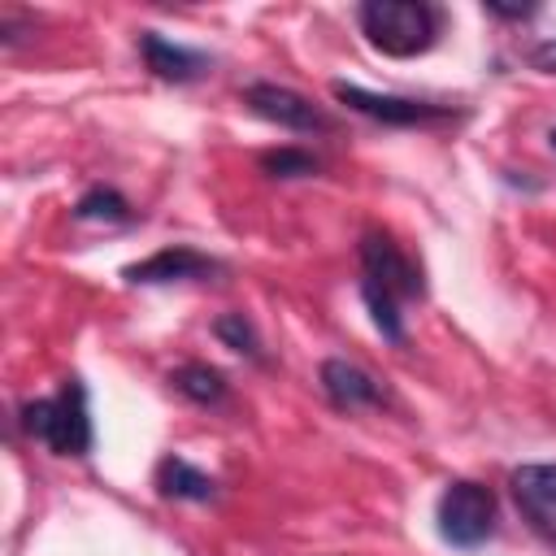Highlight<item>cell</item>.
Returning a JSON list of instances; mask_svg holds the SVG:
<instances>
[{"mask_svg":"<svg viewBox=\"0 0 556 556\" xmlns=\"http://www.w3.org/2000/svg\"><path fill=\"white\" fill-rule=\"evenodd\" d=\"M217 269H222V265H217L213 256H204V252H195V248H187V243H169V248H161V252H152V256L126 265L122 278H126V282H139V287H161V282L204 278V274H217Z\"/></svg>","mask_w":556,"mask_h":556,"instance_id":"obj_8","label":"cell"},{"mask_svg":"<svg viewBox=\"0 0 556 556\" xmlns=\"http://www.w3.org/2000/svg\"><path fill=\"white\" fill-rule=\"evenodd\" d=\"M330 96L339 104H348L352 113H365L382 126H430V122H447L452 109L447 104H430V100H413V96H387V91H365L356 83H330Z\"/></svg>","mask_w":556,"mask_h":556,"instance_id":"obj_6","label":"cell"},{"mask_svg":"<svg viewBox=\"0 0 556 556\" xmlns=\"http://www.w3.org/2000/svg\"><path fill=\"white\" fill-rule=\"evenodd\" d=\"M526 65L539 70V74H556V39H543L526 52Z\"/></svg>","mask_w":556,"mask_h":556,"instance_id":"obj_16","label":"cell"},{"mask_svg":"<svg viewBox=\"0 0 556 556\" xmlns=\"http://www.w3.org/2000/svg\"><path fill=\"white\" fill-rule=\"evenodd\" d=\"M169 382H174V391L187 395L191 404H222V400H226V374L213 369V365H204V361L178 365V369L169 374Z\"/></svg>","mask_w":556,"mask_h":556,"instance_id":"obj_12","label":"cell"},{"mask_svg":"<svg viewBox=\"0 0 556 556\" xmlns=\"http://www.w3.org/2000/svg\"><path fill=\"white\" fill-rule=\"evenodd\" d=\"M74 217L78 222H104V226H113V222H130V204H126V195L117 187H87L78 195V204H74Z\"/></svg>","mask_w":556,"mask_h":556,"instance_id":"obj_13","label":"cell"},{"mask_svg":"<svg viewBox=\"0 0 556 556\" xmlns=\"http://www.w3.org/2000/svg\"><path fill=\"white\" fill-rule=\"evenodd\" d=\"M356 26L387 56H421L439 43L443 13L426 0H365L356 4Z\"/></svg>","mask_w":556,"mask_h":556,"instance_id":"obj_2","label":"cell"},{"mask_svg":"<svg viewBox=\"0 0 556 556\" xmlns=\"http://www.w3.org/2000/svg\"><path fill=\"white\" fill-rule=\"evenodd\" d=\"M361 300L387 343H404V300H417L426 291L421 269L404 256V248L387 230H365L361 235Z\"/></svg>","mask_w":556,"mask_h":556,"instance_id":"obj_1","label":"cell"},{"mask_svg":"<svg viewBox=\"0 0 556 556\" xmlns=\"http://www.w3.org/2000/svg\"><path fill=\"white\" fill-rule=\"evenodd\" d=\"M547 143H552V152H556V126H552V130H547Z\"/></svg>","mask_w":556,"mask_h":556,"instance_id":"obj_18","label":"cell"},{"mask_svg":"<svg viewBox=\"0 0 556 556\" xmlns=\"http://www.w3.org/2000/svg\"><path fill=\"white\" fill-rule=\"evenodd\" d=\"M486 13L491 17H504V22H521V17L534 13V4H495V0H486Z\"/></svg>","mask_w":556,"mask_h":556,"instance_id":"obj_17","label":"cell"},{"mask_svg":"<svg viewBox=\"0 0 556 556\" xmlns=\"http://www.w3.org/2000/svg\"><path fill=\"white\" fill-rule=\"evenodd\" d=\"M213 334L230 348V352H239V356H248V361H261L265 352H261V330H256V321L248 317V313H222L217 321H213Z\"/></svg>","mask_w":556,"mask_h":556,"instance_id":"obj_14","label":"cell"},{"mask_svg":"<svg viewBox=\"0 0 556 556\" xmlns=\"http://www.w3.org/2000/svg\"><path fill=\"white\" fill-rule=\"evenodd\" d=\"M139 56L165 83H195V78H204L213 70V56L208 52L187 48V43H174L161 30H139Z\"/></svg>","mask_w":556,"mask_h":556,"instance_id":"obj_10","label":"cell"},{"mask_svg":"<svg viewBox=\"0 0 556 556\" xmlns=\"http://www.w3.org/2000/svg\"><path fill=\"white\" fill-rule=\"evenodd\" d=\"M243 109L261 122H274L282 130H304V135H321V130H334V117L321 113L308 96L291 91V87H278V83H248L243 87Z\"/></svg>","mask_w":556,"mask_h":556,"instance_id":"obj_5","label":"cell"},{"mask_svg":"<svg viewBox=\"0 0 556 556\" xmlns=\"http://www.w3.org/2000/svg\"><path fill=\"white\" fill-rule=\"evenodd\" d=\"M317 382L326 391V400L343 413H356V408H378L387 404V391L374 374H365L361 365L343 361V356H326L321 369H317Z\"/></svg>","mask_w":556,"mask_h":556,"instance_id":"obj_9","label":"cell"},{"mask_svg":"<svg viewBox=\"0 0 556 556\" xmlns=\"http://www.w3.org/2000/svg\"><path fill=\"white\" fill-rule=\"evenodd\" d=\"M261 169H265L269 178H313V174H317V156L287 143V148L261 152Z\"/></svg>","mask_w":556,"mask_h":556,"instance_id":"obj_15","label":"cell"},{"mask_svg":"<svg viewBox=\"0 0 556 556\" xmlns=\"http://www.w3.org/2000/svg\"><path fill=\"white\" fill-rule=\"evenodd\" d=\"M156 491L165 500H187V504H208L217 495V478H208L204 469H195L182 456H165L156 465Z\"/></svg>","mask_w":556,"mask_h":556,"instance_id":"obj_11","label":"cell"},{"mask_svg":"<svg viewBox=\"0 0 556 556\" xmlns=\"http://www.w3.org/2000/svg\"><path fill=\"white\" fill-rule=\"evenodd\" d=\"M434 526L447 547H460V552L482 547L495 534V491L473 478L447 482L434 504Z\"/></svg>","mask_w":556,"mask_h":556,"instance_id":"obj_4","label":"cell"},{"mask_svg":"<svg viewBox=\"0 0 556 556\" xmlns=\"http://www.w3.org/2000/svg\"><path fill=\"white\" fill-rule=\"evenodd\" d=\"M508 491H513V504H517L521 521L556 552V465L534 460V465L513 469Z\"/></svg>","mask_w":556,"mask_h":556,"instance_id":"obj_7","label":"cell"},{"mask_svg":"<svg viewBox=\"0 0 556 556\" xmlns=\"http://www.w3.org/2000/svg\"><path fill=\"white\" fill-rule=\"evenodd\" d=\"M17 421H22V430H26L35 443H43V447L56 452V456H87L91 443H96L83 378H65L56 395H43V400L22 404Z\"/></svg>","mask_w":556,"mask_h":556,"instance_id":"obj_3","label":"cell"}]
</instances>
